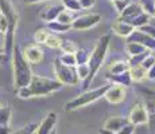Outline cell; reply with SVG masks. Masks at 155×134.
Returning <instances> with one entry per match:
<instances>
[{
  "label": "cell",
  "mask_w": 155,
  "mask_h": 134,
  "mask_svg": "<svg viewBox=\"0 0 155 134\" xmlns=\"http://www.w3.org/2000/svg\"><path fill=\"white\" fill-rule=\"evenodd\" d=\"M109 42H111V35H109V34L101 36L99 39V42H97V44H96V47H94L92 55H89V59H88L89 75H88V78L84 80V86H82L84 91L88 90V87H89V85H91L92 79L94 78V75L97 74V71L100 70L101 64H103L104 59H105L107 51H108Z\"/></svg>",
  "instance_id": "6da1fadb"
},
{
  "label": "cell",
  "mask_w": 155,
  "mask_h": 134,
  "mask_svg": "<svg viewBox=\"0 0 155 134\" xmlns=\"http://www.w3.org/2000/svg\"><path fill=\"white\" fill-rule=\"evenodd\" d=\"M0 12L5 16L8 22V30L5 32V39H4V54L10 55L14 50V38H15V28H16V23L19 19L18 11L15 8L14 3L11 0H0Z\"/></svg>",
  "instance_id": "7a4b0ae2"
},
{
  "label": "cell",
  "mask_w": 155,
  "mask_h": 134,
  "mask_svg": "<svg viewBox=\"0 0 155 134\" xmlns=\"http://www.w3.org/2000/svg\"><path fill=\"white\" fill-rule=\"evenodd\" d=\"M12 66H14V80L16 87H23V86H28L30 80L32 78L31 67L30 63L26 61L23 56V52L20 48L15 44L12 50Z\"/></svg>",
  "instance_id": "3957f363"
},
{
  "label": "cell",
  "mask_w": 155,
  "mask_h": 134,
  "mask_svg": "<svg viewBox=\"0 0 155 134\" xmlns=\"http://www.w3.org/2000/svg\"><path fill=\"white\" fill-rule=\"evenodd\" d=\"M108 86L109 85L103 86V87L93 89V90H85L84 93H81L80 95H77L76 98L69 101V102L65 105V110H66V111H73V110H77V109H80V107H84L86 105H91V103L99 101L101 97H104Z\"/></svg>",
  "instance_id": "277c9868"
},
{
  "label": "cell",
  "mask_w": 155,
  "mask_h": 134,
  "mask_svg": "<svg viewBox=\"0 0 155 134\" xmlns=\"http://www.w3.org/2000/svg\"><path fill=\"white\" fill-rule=\"evenodd\" d=\"M61 83L58 80H53L49 78H43V76L32 75L30 80L28 87L31 89L32 97H45L51 93H55L57 90L61 89Z\"/></svg>",
  "instance_id": "5b68a950"
},
{
  "label": "cell",
  "mask_w": 155,
  "mask_h": 134,
  "mask_svg": "<svg viewBox=\"0 0 155 134\" xmlns=\"http://www.w3.org/2000/svg\"><path fill=\"white\" fill-rule=\"evenodd\" d=\"M54 70H55V75L57 80L61 85H70V86H76L80 83V78L77 75L76 67L71 66H65L61 62L58 61V58L55 59L54 63Z\"/></svg>",
  "instance_id": "8992f818"
},
{
  "label": "cell",
  "mask_w": 155,
  "mask_h": 134,
  "mask_svg": "<svg viewBox=\"0 0 155 134\" xmlns=\"http://www.w3.org/2000/svg\"><path fill=\"white\" fill-rule=\"evenodd\" d=\"M101 20V16L97 14H88L82 15V16L77 17L76 20L71 22V28L73 30H89L96 24H99Z\"/></svg>",
  "instance_id": "52a82bcc"
},
{
  "label": "cell",
  "mask_w": 155,
  "mask_h": 134,
  "mask_svg": "<svg viewBox=\"0 0 155 134\" xmlns=\"http://www.w3.org/2000/svg\"><path fill=\"white\" fill-rule=\"evenodd\" d=\"M126 95H127V91L124 89V86H120V85H109L108 89H107L105 94V99L108 101L109 103H113V105H117V103L123 102L126 99Z\"/></svg>",
  "instance_id": "ba28073f"
},
{
  "label": "cell",
  "mask_w": 155,
  "mask_h": 134,
  "mask_svg": "<svg viewBox=\"0 0 155 134\" xmlns=\"http://www.w3.org/2000/svg\"><path fill=\"white\" fill-rule=\"evenodd\" d=\"M127 120L131 125H134V126L148 123V114H147L146 107L140 105V103L134 105L132 110H131V113H130V117H128Z\"/></svg>",
  "instance_id": "9c48e42d"
},
{
  "label": "cell",
  "mask_w": 155,
  "mask_h": 134,
  "mask_svg": "<svg viewBox=\"0 0 155 134\" xmlns=\"http://www.w3.org/2000/svg\"><path fill=\"white\" fill-rule=\"evenodd\" d=\"M128 42H135V43H140L142 46H144L147 50H155V39L151 36H148L147 34H144L140 30H134L131 32L130 36H127Z\"/></svg>",
  "instance_id": "30bf717a"
},
{
  "label": "cell",
  "mask_w": 155,
  "mask_h": 134,
  "mask_svg": "<svg viewBox=\"0 0 155 134\" xmlns=\"http://www.w3.org/2000/svg\"><path fill=\"white\" fill-rule=\"evenodd\" d=\"M55 123H57V114L54 111H51V113H49V114L43 118V121L37 126L35 133L37 134H50L54 130Z\"/></svg>",
  "instance_id": "8fae6325"
},
{
  "label": "cell",
  "mask_w": 155,
  "mask_h": 134,
  "mask_svg": "<svg viewBox=\"0 0 155 134\" xmlns=\"http://www.w3.org/2000/svg\"><path fill=\"white\" fill-rule=\"evenodd\" d=\"M65 10V7H64V4H50L47 8H45V10L41 12L39 15V17L42 20H45V22H53V20H55L57 19V16L59 15V12L61 11H64Z\"/></svg>",
  "instance_id": "7c38bea8"
},
{
  "label": "cell",
  "mask_w": 155,
  "mask_h": 134,
  "mask_svg": "<svg viewBox=\"0 0 155 134\" xmlns=\"http://www.w3.org/2000/svg\"><path fill=\"white\" fill-rule=\"evenodd\" d=\"M23 56L26 58V61L31 63H39L43 59V51L38 46H27L23 51Z\"/></svg>",
  "instance_id": "4fadbf2b"
},
{
  "label": "cell",
  "mask_w": 155,
  "mask_h": 134,
  "mask_svg": "<svg viewBox=\"0 0 155 134\" xmlns=\"http://www.w3.org/2000/svg\"><path fill=\"white\" fill-rule=\"evenodd\" d=\"M142 12H143V11H142L140 5H139V4H134V3H130V4H128L123 11H121L120 20H123V22H126V23H130L134 17L138 16V15H140Z\"/></svg>",
  "instance_id": "5bb4252c"
},
{
  "label": "cell",
  "mask_w": 155,
  "mask_h": 134,
  "mask_svg": "<svg viewBox=\"0 0 155 134\" xmlns=\"http://www.w3.org/2000/svg\"><path fill=\"white\" fill-rule=\"evenodd\" d=\"M127 123H130V122H128V120H126V118L111 117V118H108V120L105 121V123H104V129L117 133L119 130H120L121 127H123L124 125H127Z\"/></svg>",
  "instance_id": "9a60e30c"
},
{
  "label": "cell",
  "mask_w": 155,
  "mask_h": 134,
  "mask_svg": "<svg viewBox=\"0 0 155 134\" xmlns=\"http://www.w3.org/2000/svg\"><path fill=\"white\" fill-rule=\"evenodd\" d=\"M134 30L135 28H134L130 23H126V22H123V20H119V22L112 24V31L115 32V34H117L119 36H126V38L130 36Z\"/></svg>",
  "instance_id": "2e32d148"
},
{
  "label": "cell",
  "mask_w": 155,
  "mask_h": 134,
  "mask_svg": "<svg viewBox=\"0 0 155 134\" xmlns=\"http://www.w3.org/2000/svg\"><path fill=\"white\" fill-rule=\"evenodd\" d=\"M128 74H130L131 82H140V80H143L144 78H147V70L143 68L140 64H139V66L130 67Z\"/></svg>",
  "instance_id": "e0dca14e"
},
{
  "label": "cell",
  "mask_w": 155,
  "mask_h": 134,
  "mask_svg": "<svg viewBox=\"0 0 155 134\" xmlns=\"http://www.w3.org/2000/svg\"><path fill=\"white\" fill-rule=\"evenodd\" d=\"M107 79H109L113 85H120V86H130L131 83V78H130V74H128V71L123 74H117V75H107Z\"/></svg>",
  "instance_id": "ac0fdd59"
},
{
  "label": "cell",
  "mask_w": 155,
  "mask_h": 134,
  "mask_svg": "<svg viewBox=\"0 0 155 134\" xmlns=\"http://www.w3.org/2000/svg\"><path fill=\"white\" fill-rule=\"evenodd\" d=\"M126 51L130 54V56L134 55H139V54H143L146 51H148L144 46H142L140 43H135V42H128L126 46Z\"/></svg>",
  "instance_id": "d6986e66"
},
{
  "label": "cell",
  "mask_w": 155,
  "mask_h": 134,
  "mask_svg": "<svg viewBox=\"0 0 155 134\" xmlns=\"http://www.w3.org/2000/svg\"><path fill=\"white\" fill-rule=\"evenodd\" d=\"M130 70V64L127 63V62H116V63H113L111 68H109V73H111V75H117V74H123L126 73V71Z\"/></svg>",
  "instance_id": "ffe728a7"
},
{
  "label": "cell",
  "mask_w": 155,
  "mask_h": 134,
  "mask_svg": "<svg viewBox=\"0 0 155 134\" xmlns=\"http://www.w3.org/2000/svg\"><path fill=\"white\" fill-rule=\"evenodd\" d=\"M140 8L148 16H155V0H140Z\"/></svg>",
  "instance_id": "44dd1931"
},
{
  "label": "cell",
  "mask_w": 155,
  "mask_h": 134,
  "mask_svg": "<svg viewBox=\"0 0 155 134\" xmlns=\"http://www.w3.org/2000/svg\"><path fill=\"white\" fill-rule=\"evenodd\" d=\"M148 20H150V16H148L147 14L142 12L140 15H138V16H135V17H134V19L130 22V24L134 28H140L142 26L147 24V23H148Z\"/></svg>",
  "instance_id": "7402d4cb"
},
{
  "label": "cell",
  "mask_w": 155,
  "mask_h": 134,
  "mask_svg": "<svg viewBox=\"0 0 155 134\" xmlns=\"http://www.w3.org/2000/svg\"><path fill=\"white\" fill-rule=\"evenodd\" d=\"M59 48L64 51V54H76V51L78 50V47L76 46V43L71 40H62L59 44Z\"/></svg>",
  "instance_id": "603a6c76"
},
{
  "label": "cell",
  "mask_w": 155,
  "mask_h": 134,
  "mask_svg": "<svg viewBox=\"0 0 155 134\" xmlns=\"http://www.w3.org/2000/svg\"><path fill=\"white\" fill-rule=\"evenodd\" d=\"M49 28L54 32H66L71 28V26L59 23V22H57V20H53V22H49Z\"/></svg>",
  "instance_id": "cb8c5ba5"
},
{
  "label": "cell",
  "mask_w": 155,
  "mask_h": 134,
  "mask_svg": "<svg viewBox=\"0 0 155 134\" xmlns=\"http://www.w3.org/2000/svg\"><path fill=\"white\" fill-rule=\"evenodd\" d=\"M58 61L62 64H65V66H71V67L77 66V61H76V55L74 54H64V55H61L58 58Z\"/></svg>",
  "instance_id": "d4e9b609"
},
{
  "label": "cell",
  "mask_w": 155,
  "mask_h": 134,
  "mask_svg": "<svg viewBox=\"0 0 155 134\" xmlns=\"http://www.w3.org/2000/svg\"><path fill=\"white\" fill-rule=\"evenodd\" d=\"M11 107H0V125H10L11 122Z\"/></svg>",
  "instance_id": "484cf974"
},
{
  "label": "cell",
  "mask_w": 155,
  "mask_h": 134,
  "mask_svg": "<svg viewBox=\"0 0 155 134\" xmlns=\"http://www.w3.org/2000/svg\"><path fill=\"white\" fill-rule=\"evenodd\" d=\"M61 38L58 36V35L55 34H49V36L46 38V40H45L43 44H46L47 47H50V48H58L59 44H61Z\"/></svg>",
  "instance_id": "4316f807"
},
{
  "label": "cell",
  "mask_w": 155,
  "mask_h": 134,
  "mask_svg": "<svg viewBox=\"0 0 155 134\" xmlns=\"http://www.w3.org/2000/svg\"><path fill=\"white\" fill-rule=\"evenodd\" d=\"M57 22L59 23H64V24H70L71 26V22H73V16H71L70 12H68V10H64L59 12V15L57 16Z\"/></svg>",
  "instance_id": "83f0119b"
},
{
  "label": "cell",
  "mask_w": 155,
  "mask_h": 134,
  "mask_svg": "<svg viewBox=\"0 0 155 134\" xmlns=\"http://www.w3.org/2000/svg\"><path fill=\"white\" fill-rule=\"evenodd\" d=\"M150 54V51H146L143 54H139V55H134L130 58V61H128V64H130V67H134V66H139V64H142V62L144 61V58Z\"/></svg>",
  "instance_id": "f1b7e54d"
},
{
  "label": "cell",
  "mask_w": 155,
  "mask_h": 134,
  "mask_svg": "<svg viewBox=\"0 0 155 134\" xmlns=\"http://www.w3.org/2000/svg\"><path fill=\"white\" fill-rule=\"evenodd\" d=\"M49 30L46 28H38L37 31H35L34 34V40L37 42V43H45V40H46V38L49 36Z\"/></svg>",
  "instance_id": "f546056e"
},
{
  "label": "cell",
  "mask_w": 155,
  "mask_h": 134,
  "mask_svg": "<svg viewBox=\"0 0 155 134\" xmlns=\"http://www.w3.org/2000/svg\"><path fill=\"white\" fill-rule=\"evenodd\" d=\"M77 75H78L80 80H85L89 75V67H88V63H84V64H77Z\"/></svg>",
  "instance_id": "4dcf8cb0"
},
{
  "label": "cell",
  "mask_w": 155,
  "mask_h": 134,
  "mask_svg": "<svg viewBox=\"0 0 155 134\" xmlns=\"http://www.w3.org/2000/svg\"><path fill=\"white\" fill-rule=\"evenodd\" d=\"M62 4H64L65 10H70V11H74V12L81 11V7H80V4H78V0H64Z\"/></svg>",
  "instance_id": "1f68e13d"
},
{
  "label": "cell",
  "mask_w": 155,
  "mask_h": 134,
  "mask_svg": "<svg viewBox=\"0 0 155 134\" xmlns=\"http://www.w3.org/2000/svg\"><path fill=\"white\" fill-rule=\"evenodd\" d=\"M74 55H76V61H77V64H84V63H88L89 54L86 52L85 50H77Z\"/></svg>",
  "instance_id": "d6a6232c"
},
{
  "label": "cell",
  "mask_w": 155,
  "mask_h": 134,
  "mask_svg": "<svg viewBox=\"0 0 155 134\" xmlns=\"http://www.w3.org/2000/svg\"><path fill=\"white\" fill-rule=\"evenodd\" d=\"M18 97L22 99H27V98H32L31 89L28 86H23V87H18Z\"/></svg>",
  "instance_id": "836d02e7"
},
{
  "label": "cell",
  "mask_w": 155,
  "mask_h": 134,
  "mask_svg": "<svg viewBox=\"0 0 155 134\" xmlns=\"http://www.w3.org/2000/svg\"><path fill=\"white\" fill-rule=\"evenodd\" d=\"M139 30L143 31L144 34H147L148 36H151V38H154V39H155V26L154 24H150V23H147V24L142 26Z\"/></svg>",
  "instance_id": "e575fe53"
},
{
  "label": "cell",
  "mask_w": 155,
  "mask_h": 134,
  "mask_svg": "<svg viewBox=\"0 0 155 134\" xmlns=\"http://www.w3.org/2000/svg\"><path fill=\"white\" fill-rule=\"evenodd\" d=\"M37 126L38 125H35V123H30V125H27V126L22 127V129L16 130V132H14L11 134H30V133H32L35 129H37Z\"/></svg>",
  "instance_id": "d590c367"
},
{
  "label": "cell",
  "mask_w": 155,
  "mask_h": 134,
  "mask_svg": "<svg viewBox=\"0 0 155 134\" xmlns=\"http://www.w3.org/2000/svg\"><path fill=\"white\" fill-rule=\"evenodd\" d=\"M154 63H155V56H153L151 54H148V55L144 58V61L142 62L140 66H142L143 68H146V70H148L150 67H153Z\"/></svg>",
  "instance_id": "8d00e7d4"
},
{
  "label": "cell",
  "mask_w": 155,
  "mask_h": 134,
  "mask_svg": "<svg viewBox=\"0 0 155 134\" xmlns=\"http://www.w3.org/2000/svg\"><path fill=\"white\" fill-rule=\"evenodd\" d=\"M7 30H8V22L4 15L0 12V34L4 35L5 32H7Z\"/></svg>",
  "instance_id": "74e56055"
},
{
  "label": "cell",
  "mask_w": 155,
  "mask_h": 134,
  "mask_svg": "<svg viewBox=\"0 0 155 134\" xmlns=\"http://www.w3.org/2000/svg\"><path fill=\"white\" fill-rule=\"evenodd\" d=\"M128 4H130L128 0H117V2H113V5L116 7V11H117L119 14H121V11H123Z\"/></svg>",
  "instance_id": "f35d334b"
},
{
  "label": "cell",
  "mask_w": 155,
  "mask_h": 134,
  "mask_svg": "<svg viewBox=\"0 0 155 134\" xmlns=\"http://www.w3.org/2000/svg\"><path fill=\"white\" fill-rule=\"evenodd\" d=\"M78 4L81 10H89L94 5V0H78Z\"/></svg>",
  "instance_id": "ab89813d"
},
{
  "label": "cell",
  "mask_w": 155,
  "mask_h": 134,
  "mask_svg": "<svg viewBox=\"0 0 155 134\" xmlns=\"http://www.w3.org/2000/svg\"><path fill=\"white\" fill-rule=\"evenodd\" d=\"M134 129H135V126H134V125L127 123V125H124V126L121 127L120 130H119L117 134H132L134 133Z\"/></svg>",
  "instance_id": "60d3db41"
},
{
  "label": "cell",
  "mask_w": 155,
  "mask_h": 134,
  "mask_svg": "<svg viewBox=\"0 0 155 134\" xmlns=\"http://www.w3.org/2000/svg\"><path fill=\"white\" fill-rule=\"evenodd\" d=\"M10 125H0V134H11Z\"/></svg>",
  "instance_id": "b9f144b4"
},
{
  "label": "cell",
  "mask_w": 155,
  "mask_h": 134,
  "mask_svg": "<svg viewBox=\"0 0 155 134\" xmlns=\"http://www.w3.org/2000/svg\"><path fill=\"white\" fill-rule=\"evenodd\" d=\"M147 78L148 79H155V63L153 64V67H150L147 70Z\"/></svg>",
  "instance_id": "7bdbcfd3"
},
{
  "label": "cell",
  "mask_w": 155,
  "mask_h": 134,
  "mask_svg": "<svg viewBox=\"0 0 155 134\" xmlns=\"http://www.w3.org/2000/svg\"><path fill=\"white\" fill-rule=\"evenodd\" d=\"M99 134H117V133H115V132H111V130H107V129H100Z\"/></svg>",
  "instance_id": "ee69618b"
},
{
  "label": "cell",
  "mask_w": 155,
  "mask_h": 134,
  "mask_svg": "<svg viewBox=\"0 0 155 134\" xmlns=\"http://www.w3.org/2000/svg\"><path fill=\"white\" fill-rule=\"evenodd\" d=\"M22 2L27 3V4H34V3H39V2H43V0H22Z\"/></svg>",
  "instance_id": "f6af8a7d"
},
{
  "label": "cell",
  "mask_w": 155,
  "mask_h": 134,
  "mask_svg": "<svg viewBox=\"0 0 155 134\" xmlns=\"http://www.w3.org/2000/svg\"><path fill=\"white\" fill-rule=\"evenodd\" d=\"M2 54H4V44L0 42V55H2ZM4 55H5V54H4Z\"/></svg>",
  "instance_id": "bcb514c9"
},
{
  "label": "cell",
  "mask_w": 155,
  "mask_h": 134,
  "mask_svg": "<svg viewBox=\"0 0 155 134\" xmlns=\"http://www.w3.org/2000/svg\"><path fill=\"white\" fill-rule=\"evenodd\" d=\"M4 58H5V55H4V54H2V55H0V63L4 61Z\"/></svg>",
  "instance_id": "7dc6e473"
},
{
  "label": "cell",
  "mask_w": 155,
  "mask_h": 134,
  "mask_svg": "<svg viewBox=\"0 0 155 134\" xmlns=\"http://www.w3.org/2000/svg\"><path fill=\"white\" fill-rule=\"evenodd\" d=\"M50 134H55V130H53V132H51V133H50Z\"/></svg>",
  "instance_id": "c3c4849f"
},
{
  "label": "cell",
  "mask_w": 155,
  "mask_h": 134,
  "mask_svg": "<svg viewBox=\"0 0 155 134\" xmlns=\"http://www.w3.org/2000/svg\"><path fill=\"white\" fill-rule=\"evenodd\" d=\"M30 134H37V133H35V130H34V132H32V133H30Z\"/></svg>",
  "instance_id": "681fc988"
},
{
  "label": "cell",
  "mask_w": 155,
  "mask_h": 134,
  "mask_svg": "<svg viewBox=\"0 0 155 134\" xmlns=\"http://www.w3.org/2000/svg\"><path fill=\"white\" fill-rule=\"evenodd\" d=\"M111 2H112V3H113V2H117V0H111Z\"/></svg>",
  "instance_id": "f907efd6"
},
{
  "label": "cell",
  "mask_w": 155,
  "mask_h": 134,
  "mask_svg": "<svg viewBox=\"0 0 155 134\" xmlns=\"http://www.w3.org/2000/svg\"><path fill=\"white\" fill-rule=\"evenodd\" d=\"M2 106H3V105H2V102H0V107H2Z\"/></svg>",
  "instance_id": "816d5d0a"
}]
</instances>
